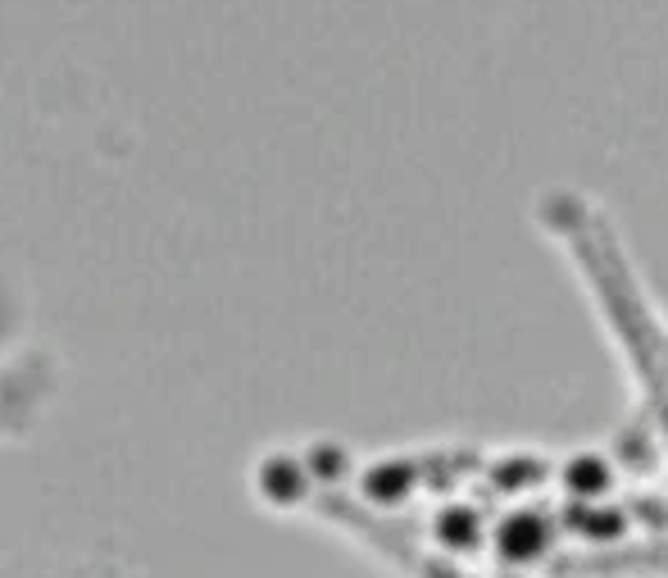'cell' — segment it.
I'll return each mask as SVG.
<instances>
[]
</instances>
